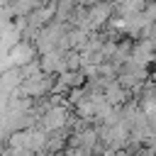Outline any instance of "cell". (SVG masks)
I'll return each mask as SVG.
<instances>
[{"label":"cell","instance_id":"cell-1","mask_svg":"<svg viewBox=\"0 0 156 156\" xmlns=\"http://www.w3.org/2000/svg\"><path fill=\"white\" fill-rule=\"evenodd\" d=\"M144 12H146V17H149L151 22H156V0H146Z\"/></svg>","mask_w":156,"mask_h":156}]
</instances>
